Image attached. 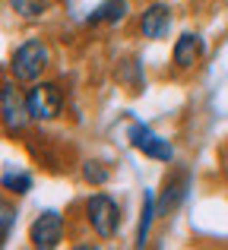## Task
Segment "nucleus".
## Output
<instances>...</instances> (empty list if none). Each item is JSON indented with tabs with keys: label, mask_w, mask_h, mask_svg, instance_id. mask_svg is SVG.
I'll list each match as a JSON object with an SVG mask.
<instances>
[{
	"label": "nucleus",
	"mask_w": 228,
	"mask_h": 250,
	"mask_svg": "<svg viewBox=\"0 0 228 250\" xmlns=\"http://www.w3.org/2000/svg\"><path fill=\"white\" fill-rule=\"evenodd\" d=\"M51 67V48L41 38H25L10 54V76L16 83H38Z\"/></svg>",
	"instance_id": "f257e3e1"
},
{
	"label": "nucleus",
	"mask_w": 228,
	"mask_h": 250,
	"mask_svg": "<svg viewBox=\"0 0 228 250\" xmlns=\"http://www.w3.org/2000/svg\"><path fill=\"white\" fill-rule=\"evenodd\" d=\"M83 212H86V225L102 241H111L117 234V228H121V206L108 193H92L86 200V206H83Z\"/></svg>",
	"instance_id": "f03ea898"
},
{
	"label": "nucleus",
	"mask_w": 228,
	"mask_h": 250,
	"mask_svg": "<svg viewBox=\"0 0 228 250\" xmlns=\"http://www.w3.org/2000/svg\"><path fill=\"white\" fill-rule=\"evenodd\" d=\"M25 102H29V114L32 121L38 124H48L54 121V117H61L63 111V92L57 83H29V89H25Z\"/></svg>",
	"instance_id": "7ed1b4c3"
},
{
	"label": "nucleus",
	"mask_w": 228,
	"mask_h": 250,
	"mask_svg": "<svg viewBox=\"0 0 228 250\" xmlns=\"http://www.w3.org/2000/svg\"><path fill=\"white\" fill-rule=\"evenodd\" d=\"M0 121H3V130L10 136L22 133V130L29 127V121H32L25 92H19L13 80H6L3 85H0Z\"/></svg>",
	"instance_id": "20e7f679"
},
{
	"label": "nucleus",
	"mask_w": 228,
	"mask_h": 250,
	"mask_svg": "<svg viewBox=\"0 0 228 250\" xmlns=\"http://www.w3.org/2000/svg\"><path fill=\"white\" fill-rule=\"evenodd\" d=\"M127 140L130 146L136 149V152H143L146 159H155V162H174V146L165 140V136L152 133V127H146V124H130L127 130Z\"/></svg>",
	"instance_id": "39448f33"
},
{
	"label": "nucleus",
	"mask_w": 228,
	"mask_h": 250,
	"mask_svg": "<svg viewBox=\"0 0 228 250\" xmlns=\"http://www.w3.org/2000/svg\"><path fill=\"white\" fill-rule=\"evenodd\" d=\"M190 184H193V177H190V171H187V168L168 171L165 181H162V193H159V200H155L159 215L174 212V209H178L181 203L187 200V193H190Z\"/></svg>",
	"instance_id": "423d86ee"
},
{
	"label": "nucleus",
	"mask_w": 228,
	"mask_h": 250,
	"mask_svg": "<svg viewBox=\"0 0 228 250\" xmlns=\"http://www.w3.org/2000/svg\"><path fill=\"white\" fill-rule=\"evenodd\" d=\"M63 215L57 212V209H48V212H41L35 222L29 225V241L32 247H41V250H54L57 244L63 241Z\"/></svg>",
	"instance_id": "0eeeda50"
},
{
	"label": "nucleus",
	"mask_w": 228,
	"mask_h": 250,
	"mask_svg": "<svg viewBox=\"0 0 228 250\" xmlns=\"http://www.w3.org/2000/svg\"><path fill=\"white\" fill-rule=\"evenodd\" d=\"M171 6L165 3V0H152L149 6H143L140 13V32L143 38H149V42H162V38H168V32H171Z\"/></svg>",
	"instance_id": "6e6552de"
},
{
	"label": "nucleus",
	"mask_w": 228,
	"mask_h": 250,
	"mask_svg": "<svg viewBox=\"0 0 228 250\" xmlns=\"http://www.w3.org/2000/svg\"><path fill=\"white\" fill-rule=\"evenodd\" d=\"M203 54H206L203 35L184 32V35H178V42H174V48H171V63H174V70L187 73V70H193L200 61H203Z\"/></svg>",
	"instance_id": "1a4fd4ad"
},
{
	"label": "nucleus",
	"mask_w": 228,
	"mask_h": 250,
	"mask_svg": "<svg viewBox=\"0 0 228 250\" xmlns=\"http://www.w3.org/2000/svg\"><path fill=\"white\" fill-rule=\"evenodd\" d=\"M127 16V0H102L92 13H89L86 25H117Z\"/></svg>",
	"instance_id": "9d476101"
},
{
	"label": "nucleus",
	"mask_w": 228,
	"mask_h": 250,
	"mask_svg": "<svg viewBox=\"0 0 228 250\" xmlns=\"http://www.w3.org/2000/svg\"><path fill=\"white\" fill-rule=\"evenodd\" d=\"M10 3V10L16 13L19 19H41V16H48V10L54 6V0H6Z\"/></svg>",
	"instance_id": "9b49d317"
},
{
	"label": "nucleus",
	"mask_w": 228,
	"mask_h": 250,
	"mask_svg": "<svg viewBox=\"0 0 228 250\" xmlns=\"http://www.w3.org/2000/svg\"><path fill=\"white\" fill-rule=\"evenodd\" d=\"M155 215H159V209H155V196H152V193H146V196H143V215H140V225H136V241H133L136 247H146Z\"/></svg>",
	"instance_id": "f8f14e48"
},
{
	"label": "nucleus",
	"mask_w": 228,
	"mask_h": 250,
	"mask_svg": "<svg viewBox=\"0 0 228 250\" xmlns=\"http://www.w3.org/2000/svg\"><path fill=\"white\" fill-rule=\"evenodd\" d=\"M32 174L29 171H3V190L6 193H16V196H22V193H29L32 190Z\"/></svg>",
	"instance_id": "ddd939ff"
},
{
	"label": "nucleus",
	"mask_w": 228,
	"mask_h": 250,
	"mask_svg": "<svg viewBox=\"0 0 228 250\" xmlns=\"http://www.w3.org/2000/svg\"><path fill=\"white\" fill-rule=\"evenodd\" d=\"M83 177H86V184H92V187H105L108 177H111V171L105 168V162H83Z\"/></svg>",
	"instance_id": "4468645a"
},
{
	"label": "nucleus",
	"mask_w": 228,
	"mask_h": 250,
	"mask_svg": "<svg viewBox=\"0 0 228 250\" xmlns=\"http://www.w3.org/2000/svg\"><path fill=\"white\" fill-rule=\"evenodd\" d=\"M16 206L13 203H3V209H0V225H3V241H10L13 234V222H16Z\"/></svg>",
	"instance_id": "2eb2a0df"
}]
</instances>
